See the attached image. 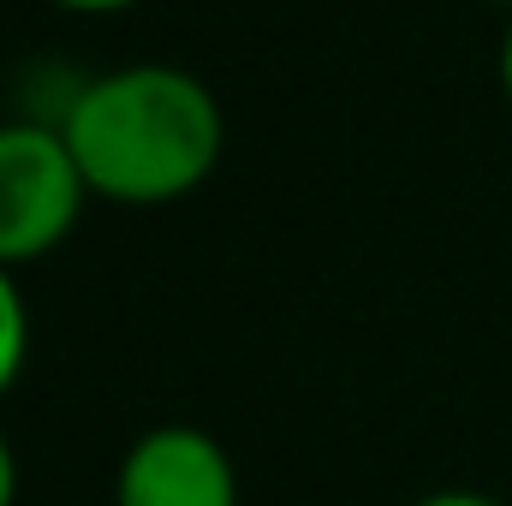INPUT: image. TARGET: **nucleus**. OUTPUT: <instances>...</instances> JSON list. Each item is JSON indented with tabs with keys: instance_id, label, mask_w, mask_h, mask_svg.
Instances as JSON below:
<instances>
[{
	"instance_id": "nucleus-1",
	"label": "nucleus",
	"mask_w": 512,
	"mask_h": 506,
	"mask_svg": "<svg viewBox=\"0 0 512 506\" xmlns=\"http://www.w3.org/2000/svg\"><path fill=\"white\" fill-rule=\"evenodd\" d=\"M90 197L155 209L179 203L221 167L227 114L215 90L167 60H137L90 78L54 120Z\"/></svg>"
},
{
	"instance_id": "nucleus-2",
	"label": "nucleus",
	"mask_w": 512,
	"mask_h": 506,
	"mask_svg": "<svg viewBox=\"0 0 512 506\" xmlns=\"http://www.w3.org/2000/svg\"><path fill=\"white\" fill-rule=\"evenodd\" d=\"M90 185L60 126L12 120L0 126V268H24L72 239Z\"/></svg>"
},
{
	"instance_id": "nucleus-3",
	"label": "nucleus",
	"mask_w": 512,
	"mask_h": 506,
	"mask_svg": "<svg viewBox=\"0 0 512 506\" xmlns=\"http://www.w3.org/2000/svg\"><path fill=\"white\" fill-rule=\"evenodd\" d=\"M114 506H239V471L209 429L155 423L120 459Z\"/></svg>"
},
{
	"instance_id": "nucleus-4",
	"label": "nucleus",
	"mask_w": 512,
	"mask_h": 506,
	"mask_svg": "<svg viewBox=\"0 0 512 506\" xmlns=\"http://www.w3.org/2000/svg\"><path fill=\"white\" fill-rule=\"evenodd\" d=\"M24 358H30V310H24L18 274L0 268V393L24 376Z\"/></svg>"
},
{
	"instance_id": "nucleus-5",
	"label": "nucleus",
	"mask_w": 512,
	"mask_h": 506,
	"mask_svg": "<svg viewBox=\"0 0 512 506\" xmlns=\"http://www.w3.org/2000/svg\"><path fill=\"white\" fill-rule=\"evenodd\" d=\"M417 506H507V501H495V495H477V489H435V495H423Z\"/></svg>"
},
{
	"instance_id": "nucleus-6",
	"label": "nucleus",
	"mask_w": 512,
	"mask_h": 506,
	"mask_svg": "<svg viewBox=\"0 0 512 506\" xmlns=\"http://www.w3.org/2000/svg\"><path fill=\"white\" fill-rule=\"evenodd\" d=\"M18 501V459H12V447H6V435H0V506Z\"/></svg>"
},
{
	"instance_id": "nucleus-7",
	"label": "nucleus",
	"mask_w": 512,
	"mask_h": 506,
	"mask_svg": "<svg viewBox=\"0 0 512 506\" xmlns=\"http://www.w3.org/2000/svg\"><path fill=\"white\" fill-rule=\"evenodd\" d=\"M54 6H66V12H126L137 0H54Z\"/></svg>"
},
{
	"instance_id": "nucleus-8",
	"label": "nucleus",
	"mask_w": 512,
	"mask_h": 506,
	"mask_svg": "<svg viewBox=\"0 0 512 506\" xmlns=\"http://www.w3.org/2000/svg\"><path fill=\"white\" fill-rule=\"evenodd\" d=\"M501 78H507V96H512V24H507V42H501Z\"/></svg>"
},
{
	"instance_id": "nucleus-9",
	"label": "nucleus",
	"mask_w": 512,
	"mask_h": 506,
	"mask_svg": "<svg viewBox=\"0 0 512 506\" xmlns=\"http://www.w3.org/2000/svg\"><path fill=\"white\" fill-rule=\"evenodd\" d=\"M489 6H507V12H512V0H489Z\"/></svg>"
}]
</instances>
